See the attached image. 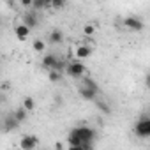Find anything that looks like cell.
<instances>
[{"label":"cell","mask_w":150,"mask_h":150,"mask_svg":"<svg viewBox=\"0 0 150 150\" xmlns=\"http://www.w3.org/2000/svg\"><path fill=\"white\" fill-rule=\"evenodd\" d=\"M94 138H96V131L87 124H81L69 131L67 146L72 150H88L94 143Z\"/></svg>","instance_id":"obj_1"},{"label":"cell","mask_w":150,"mask_h":150,"mask_svg":"<svg viewBox=\"0 0 150 150\" xmlns=\"http://www.w3.org/2000/svg\"><path fill=\"white\" fill-rule=\"evenodd\" d=\"M65 72H67V76L74 78V80H80L83 78L85 74H87V67L81 64V60H72V62H65Z\"/></svg>","instance_id":"obj_2"},{"label":"cell","mask_w":150,"mask_h":150,"mask_svg":"<svg viewBox=\"0 0 150 150\" xmlns=\"http://www.w3.org/2000/svg\"><path fill=\"white\" fill-rule=\"evenodd\" d=\"M42 67L44 69H60V71H64V67H65V62L64 60H60L55 53H46L44 57H42Z\"/></svg>","instance_id":"obj_3"},{"label":"cell","mask_w":150,"mask_h":150,"mask_svg":"<svg viewBox=\"0 0 150 150\" xmlns=\"http://www.w3.org/2000/svg\"><path fill=\"white\" fill-rule=\"evenodd\" d=\"M134 132L139 136V138H148L150 136V117L145 113L138 118L136 125H134Z\"/></svg>","instance_id":"obj_4"},{"label":"cell","mask_w":150,"mask_h":150,"mask_svg":"<svg viewBox=\"0 0 150 150\" xmlns=\"http://www.w3.org/2000/svg\"><path fill=\"white\" fill-rule=\"evenodd\" d=\"M122 25L131 32H141L145 28V23H143V20L139 16H125L122 20Z\"/></svg>","instance_id":"obj_5"},{"label":"cell","mask_w":150,"mask_h":150,"mask_svg":"<svg viewBox=\"0 0 150 150\" xmlns=\"http://www.w3.org/2000/svg\"><path fill=\"white\" fill-rule=\"evenodd\" d=\"M21 23H23V25H27L30 30H32V28H35V27L39 25V16H37V11H32V9L25 11V13H23V16H21Z\"/></svg>","instance_id":"obj_6"},{"label":"cell","mask_w":150,"mask_h":150,"mask_svg":"<svg viewBox=\"0 0 150 150\" xmlns=\"http://www.w3.org/2000/svg\"><path fill=\"white\" fill-rule=\"evenodd\" d=\"M78 94H80V97L85 99V101H96L99 90L90 88V87H87V85H80V87H78Z\"/></svg>","instance_id":"obj_7"},{"label":"cell","mask_w":150,"mask_h":150,"mask_svg":"<svg viewBox=\"0 0 150 150\" xmlns=\"http://www.w3.org/2000/svg\"><path fill=\"white\" fill-rule=\"evenodd\" d=\"M37 145H39V138L34 136V134H25V136H21V139H20V146H21L23 150H32V148H35Z\"/></svg>","instance_id":"obj_8"},{"label":"cell","mask_w":150,"mask_h":150,"mask_svg":"<svg viewBox=\"0 0 150 150\" xmlns=\"http://www.w3.org/2000/svg\"><path fill=\"white\" fill-rule=\"evenodd\" d=\"M20 125H21V124L14 118V115H6L4 120H2V129H4L6 132H14Z\"/></svg>","instance_id":"obj_9"},{"label":"cell","mask_w":150,"mask_h":150,"mask_svg":"<svg viewBox=\"0 0 150 150\" xmlns=\"http://www.w3.org/2000/svg\"><path fill=\"white\" fill-rule=\"evenodd\" d=\"M92 51H94L92 46L81 42V44L76 46V50H74V57H76V60H85V58H88V57L92 55Z\"/></svg>","instance_id":"obj_10"},{"label":"cell","mask_w":150,"mask_h":150,"mask_svg":"<svg viewBox=\"0 0 150 150\" xmlns=\"http://www.w3.org/2000/svg\"><path fill=\"white\" fill-rule=\"evenodd\" d=\"M30 32H32V30H30L27 25H23V23H20V25L14 27V35H16L18 41H27L28 35H30Z\"/></svg>","instance_id":"obj_11"},{"label":"cell","mask_w":150,"mask_h":150,"mask_svg":"<svg viewBox=\"0 0 150 150\" xmlns=\"http://www.w3.org/2000/svg\"><path fill=\"white\" fill-rule=\"evenodd\" d=\"M48 39H50V42H51V44H60V42L64 41V32H62V30H58V28H53V30L50 32Z\"/></svg>","instance_id":"obj_12"},{"label":"cell","mask_w":150,"mask_h":150,"mask_svg":"<svg viewBox=\"0 0 150 150\" xmlns=\"http://www.w3.org/2000/svg\"><path fill=\"white\" fill-rule=\"evenodd\" d=\"M62 76H64V71H60V69H50L48 71V80L51 83H58L62 80Z\"/></svg>","instance_id":"obj_13"},{"label":"cell","mask_w":150,"mask_h":150,"mask_svg":"<svg viewBox=\"0 0 150 150\" xmlns=\"http://www.w3.org/2000/svg\"><path fill=\"white\" fill-rule=\"evenodd\" d=\"M21 106H23L28 113H32V111L35 110V99H34V97H30V96H27V97H23Z\"/></svg>","instance_id":"obj_14"},{"label":"cell","mask_w":150,"mask_h":150,"mask_svg":"<svg viewBox=\"0 0 150 150\" xmlns=\"http://www.w3.org/2000/svg\"><path fill=\"white\" fill-rule=\"evenodd\" d=\"M13 115H14V118H16V120L20 122V124H23V122L27 120V117H28V111H27V110H25V108L21 106V108H18V110H16V111H14Z\"/></svg>","instance_id":"obj_15"},{"label":"cell","mask_w":150,"mask_h":150,"mask_svg":"<svg viewBox=\"0 0 150 150\" xmlns=\"http://www.w3.org/2000/svg\"><path fill=\"white\" fill-rule=\"evenodd\" d=\"M32 48H34L37 53H44V51H46V42H44L42 39H34Z\"/></svg>","instance_id":"obj_16"},{"label":"cell","mask_w":150,"mask_h":150,"mask_svg":"<svg viewBox=\"0 0 150 150\" xmlns=\"http://www.w3.org/2000/svg\"><path fill=\"white\" fill-rule=\"evenodd\" d=\"M83 34H85V37H92V35L96 34V25H94V23H85Z\"/></svg>","instance_id":"obj_17"},{"label":"cell","mask_w":150,"mask_h":150,"mask_svg":"<svg viewBox=\"0 0 150 150\" xmlns=\"http://www.w3.org/2000/svg\"><path fill=\"white\" fill-rule=\"evenodd\" d=\"M30 9H34V11H42V9H46L44 0H32V7H30Z\"/></svg>","instance_id":"obj_18"},{"label":"cell","mask_w":150,"mask_h":150,"mask_svg":"<svg viewBox=\"0 0 150 150\" xmlns=\"http://www.w3.org/2000/svg\"><path fill=\"white\" fill-rule=\"evenodd\" d=\"M51 9H62V7H65V0H51V6H50Z\"/></svg>","instance_id":"obj_19"},{"label":"cell","mask_w":150,"mask_h":150,"mask_svg":"<svg viewBox=\"0 0 150 150\" xmlns=\"http://www.w3.org/2000/svg\"><path fill=\"white\" fill-rule=\"evenodd\" d=\"M96 104H97V108H99L103 113H110V111H111V110H110V106H108L104 101H97V99H96Z\"/></svg>","instance_id":"obj_20"},{"label":"cell","mask_w":150,"mask_h":150,"mask_svg":"<svg viewBox=\"0 0 150 150\" xmlns=\"http://www.w3.org/2000/svg\"><path fill=\"white\" fill-rule=\"evenodd\" d=\"M20 6L23 9H30L32 7V0H20Z\"/></svg>","instance_id":"obj_21"},{"label":"cell","mask_w":150,"mask_h":150,"mask_svg":"<svg viewBox=\"0 0 150 150\" xmlns=\"http://www.w3.org/2000/svg\"><path fill=\"white\" fill-rule=\"evenodd\" d=\"M0 88H2V92H4V90H9V88H11V83H9V81H4L2 85H0Z\"/></svg>","instance_id":"obj_22"},{"label":"cell","mask_w":150,"mask_h":150,"mask_svg":"<svg viewBox=\"0 0 150 150\" xmlns=\"http://www.w3.org/2000/svg\"><path fill=\"white\" fill-rule=\"evenodd\" d=\"M2 103H4V94L0 92V104H2Z\"/></svg>","instance_id":"obj_23"}]
</instances>
